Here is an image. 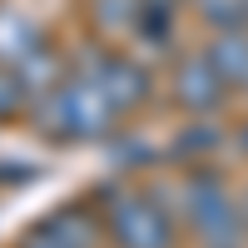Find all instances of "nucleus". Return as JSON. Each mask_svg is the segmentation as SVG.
Returning a JSON list of instances; mask_svg holds the SVG:
<instances>
[{
  "label": "nucleus",
  "instance_id": "1",
  "mask_svg": "<svg viewBox=\"0 0 248 248\" xmlns=\"http://www.w3.org/2000/svg\"><path fill=\"white\" fill-rule=\"evenodd\" d=\"M109 229V248H184L179 184L169 194L159 184H105L94 194Z\"/></svg>",
  "mask_w": 248,
  "mask_h": 248
},
{
  "label": "nucleus",
  "instance_id": "2",
  "mask_svg": "<svg viewBox=\"0 0 248 248\" xmlns=\"http://www.w3.org/2000/svg\"><path fill=\"white\" fill-rule=\"evenodd\" d=\"M30 119L45 129L50 139H65V144H85V139H105L114 124H119V109L109 105L105 85L90 75L70 65V75L60 79L55 90L45 94H30Z\"/></svg>",
  "mask_w": 248,
  "mask_h": 248
},
{
  "label": "nucleus",
  "instance_id": "3",
  "mask_svg": "<svg viewBox=\"0 0 248 248\" xmlns=\"http://www.w3.org/2000/svg\"><path fill=\"white\" fill-rule=\"evenodd\" d=\"M179 218L194 248H243V209L238 189L218 169H189L179 174Z\"/></svg>",
  "mask_w": 248,
  "mask_h": 248
},
{
  "label": "nucleus",
  "instance_id": "4",
  "mask_svg": "<svg viewBox=\"0 0 248 248\" xmlns=\"http://www.w3.org/2000/svg\"><path fill=\"white\" fill-rule=\"evenodd\" d=\"M70 65L90 70L99 85H105V94H109V105L119 109V119L149 109V99H154V75H149V65H144L139 55L119 50V45H105V40H94V45L85 50V60H70Z\"/></svg>",
  "mask_w": 248,
  "mask_h": 248
},
{
  "label": "nucleus",
  "instance_id": "5",
  "mask_svg": "<svg viewBox=\"0 0 248 248\" xmlns=\"http://www.w3.org/2000/svg\"><path fill=\"white\" fill-rule=\"evenodd\" d=\"M229 85H223V75L214 70L209 50H179L169 60V105L189 119H214L223 105H229Z\"/></svg>",
  "mask_w": 248,
  "mask_h": 248
},
{
  "label": "nucleus",
  "instance_id": "6",
  "mask_svg": "<svg viewBox=\"0 0 248 248\" xmlns=\"http://www.w3.org/2000/svg\"><path fill=\"white\" fill-rule=\"evenodd\" d=\"M45 238H55L60 248H109V229H105V214H99L94 199H79V203H60V209L35 223Z\"/></svg>",
  "mask_w": 248,
  "mask_h": 248
},
{
  "label": "nucleus",
  "instance_id": "7",
  "mask_svg": "<svg viewBox=\"0 0 248 248\" xmlns=\"http://www.w3.org/2000/svg\"><path fill=\"white\" fill-rule=\"evenodd\" d=\"M139 15H144V0H85V20L94 40H105V45H134Z\"/></svg>",
  "mask_w": 248,
  "mask_h": 248
},
{
  "label": "nucleus",
  "instance_id": "8",
  "mask_svg": "<svg viewBox=\"0 0 248 248\" xmlns=\"http://www.w3.org/2000/svg\"><path fill=\"white\" fill-rule=\"evenodd\" d=\"M203 50H209L214 70L223 75V85H229L233 94H248V25L209 35V40H203Z\"/></svg>",
  "mask_w": 248,
  "mask_h": 248
},
{
  "label": "nucleus",
  "instance_id": "9",
  "mask_svg": "<svg viewBox=\"0 0 248 248\" xmlns=\"http://www.w3.org/2000/svg\"><path fill=\"white\" fill-rule=\"evenodd\" d=\"M40 45H45V40H40V30L30 25V20L20 10H10V5H0V65L20 70Z\"/></svg>",
  "mask_w": 248,
  "mask_h": 248
},
{
  "label": "nucleus",
  "instance_id": "10",
  "mask_svg": "<svg viewBox=\"0 0 248 248\" xmlns=\"http://www.w3.org/2000/svg\"><path fill=\"white\" fill-rule=\"evenodd\" d=\"M184 10L199 20V30H203V35L238 30V25H243V0H184Z\"/></svg>",
  "mask_w": 248,
  "mask_h": 248
},
{
  "label": "nucleus",
  "instance_id": "11",
  "mask_svg": "<svg viewBox=\"0 0 248 248\" xmlns=\"http://www.w3.org/2000/svg\"><path fill=\"white\" fill-rule=\"evenodd\" d=\"M25 109H30V90H25V79H20V70L0 65V119H15Z\"/></svg>",
  "mask_w": 248,
  "mask_h": 248
},
{
  "label": "nucleus",
  "instance_id": "12",
  "mask_svg": "<svg viewBox=\"0 0 248 248\" xmlns=\"http://www.w3.org/2000/svg\"><path fill=\"white\" fill-rule=\"evenodd\" d=\"M15 248H60V243H55V238H45V233H40V229H30V233L20 238Z\"/></svg>",
  "mask_w": 248,
  "mask_h": 248
},
{
  "label": "nucleus",
  "instance_id": "13",
  "mask_svg": "<svg viewBox=\"0 0 248 248\" xmlns=\"http://www.w3.org/2000/svg\"><path fill=\"white\" fill-rule=\"evenodd\" d=\"M238 209H243V233H248V179L238 184Z\"/></svg>",
  "mask_w": 248,
  "mask_h": 248
},
{
  "label": "nucleus",
  "instance_id": "14",
  "mask_svg": "<svg viewBox=\"0 0 248 248\" xmlns=\"http://www.w3.org/2000/svg\"><path fill=\"white\" fill-rule=\"evenodd\" d=\"M243 25H248V0H243Z\"/></svg>",
  "mask_w": 248,
  "mask_h": 248
}]
</instances>
